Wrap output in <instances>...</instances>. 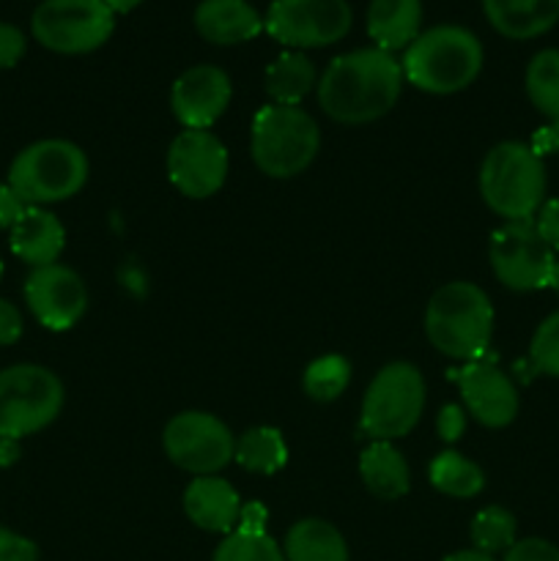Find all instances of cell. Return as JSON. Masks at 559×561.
Here are the masks:
<instances>
[{
  "label": "cell",
  "instance_id": "obj_14",
  "mask_svg": "<svg viewBox=\"0 0 559 561\" xmlns=\"http://www.w3.org/2000/svg\"><path fill=\"white\" fill-rule=\"evenodd\" d=\"M25 301L49 332H69L88 310V288L75 268L64 263L38 266L25 279Z\"/></svg>",
  "mask_w": 559,
  "mask_h": 561
},
{
  "label": "cell",
  "instance_id": "obj_22",
  "mask_svg": "<svg viewBox=\"0 0 559 561\" xmlns=\"http://www.w3.org/2000/svg\"><path fill=\"white\" fill-rule=\"evenodd\" d=\"M360 477L367 491L381 502L403 499L411 488V471L403 453L392 442H373L360 458Z\"/></svg>",
  "mask_w": 559,
  "mask_h": 561
},
{
  "label": "cell",
  "instance_id": "obj_5",
  "mask_svg": "<svg viewBox=\"0 0 559 561\" xmlns=\"http://www.w3.org/2000/svg\"><path fill=\"white\" fill-rule=\"evenodd\" d=\"M318 148H321V129L316 118L301 107L266 104L252 118V162L269 179H294L305 173L316 162Z\"/></svg>",
  "mask_w": 559,
  "mask_h": 561
},
{
  "label": "cell",
  "instance_id": "obj_44",
  "mask_svg": "<svg viewBox=\"0 0 559 561\" xmlns=\"http://www.w3.org/2000/svg\"><path fill=\"white\" fill-rule=\"evenodd\" d=\"M548 288H551L554 294L559 296V261L554 263V272H551V279H548Z\"/></svg>",
  "mask_w": 559,
  "mask_h": 561
},
{
  "label": "cell",
  "instance_id": "obj_15",
  "mask_svg": "<svg viewBox=\"0 0 559 561\" xmlns=\"http://www.w3.org/2000/svg\"><path fill=\"white\" fill-rule=\"evenodd\" d=\"M453 378L458 383L466 411L482 427L499 431V427H507L518 416V389L510 381L507 373L499 370L493 362H466L460 370L453 373Z\"/></svg>",
  "mask_w": 559,
  "mask_h": 561
},
{
  "label": "cell",
  "instance_id": "obj_23",
  "mask_svg": "<svg viewBox=\"0 0 559 561\" xmlns=\"http://www.w3.org/2000/svg\"><path fill=\"white\" fill-rule=\"evenodd\" d=\"M285 561H349L345 537L321 518H305L285 535Z\"/></svg>",
  "mask_w": 559,
  "mask_h": 561
},
{
  "label": "cell",
  "instance_id": "obj_43",
  "mask_svg": "<svg viewBox=\"0 0 559 561\" xmlns=\"http://www.w3.org/2000/svg\"><path fill=\"white\" fill-rule=\"evenodd\" d=\"M104 3H107L115 14H129V11H135L142 0H104Z\"/></svg>",
  "mask_w": 559,
  "mask_h": 561
},
{
  "label": "cell",
  "instance_id": "obj_31",
  "mask_svg": "<svg viewBox=\"0 0 559 561\" xmlns=\"http://www.w3.org/2000/svg\"><path fill=\"white\" fill-rule=\"evenodd\" d=\"M529 359L540 376L559 378V310L543 318L529 343Z\"/></svg>",
  "mask_w": 559,
  "mask_h": 561
},
{
  "label": "cell",
  "instance_id": "obj_13",
  "mask_svg": "<svg viewBox=\"0 0 559 561\" xmlns=\"http://www.w3.org/2000/svg\"><path fill=\"white\" fill-rule=\"evenodd\" d=\"M168 175L181 195L206 201L228 179V148L214 131L184 129L168 151Z\"/></svg>",
  "mask_w": 559,
  "mask_h": 561
},
{
  "label": "cell",
  "instance_id": "obj_24",
  "mask_svg": "<svg viewBox=\"0 0 559 561\" xmlns=\"http://www.w3.org/2000/svg\"><path fill=\"white\" fill-rule=\"evenodd\" d=\"M263 85H266L272 104L299 107L301 99L318 85V71L305 53L288 49V53H283L280 58H274L272 64H269Z\"/></svg>",
  "mask_w": 559,
  "mask_h": 561
},
{
  "label": "cell",
  "instance_id": "obj_40",
  "mask_svg": "<svg viewBox=\"0 0 559 561\" xmlns=\"http://www.w3.org/2000/svg\"><path fill=\"white\" fill-rule=\"evenodd\" d=\"M16 458H20V442L0 436V466L5 469V466L16 463Z\"/></svg>",
  "mask_w": 559,
  "mask_h": 561
},
{
  "label": "cell",
  "instance_id": "obj_34",
  "mask_svg": "<svg viewBox=\"0 0 559 561\" xmlns=\"http://www.w3.org/2000/svg\"><path fill=\"white\" fill-rule=\"evenodd\" d=\"M0 561H38V546L31 537L0 526Z\"/></svg>",
  "mask_w": 559,
  "mask_h": 561
},
{
  "label": "cell",
  "instance_id": "obj_4",
  "mask_svg": "<svg viewBox=\"0 0 559 561\" xmlns=\"http://www.w3.org/2000/svg\"><path fill=\"white\" fill-rule=\"evenodd\" d=\"M546 164L535 146L504 140L480 164V195L504 222H532L546 203Z\"/></svg>",
  "mask_w": 559,
  "mask_h": 561
},
{
  "label": "cell",
  "instance_id": "obj_20",
  "mask_svg": "<svg viewBox=\"0 0 559 561\" xmlns=\"http://www.w3.org/2000/svg\"><path fill=\"white\" fill-rule=\"evenodd\" d=\"M493 31L513 42L543 36L559 22V0H482Z\"/></svg>",
  "mask_w": 559,
  "mask_h": 561
},
{
  "label": "cell",
  "instance_id": "obj_12",
  "mask_svg": "<svg viewBox=\"0 0 559 561\" xmlns=\"http://www.w3.org/2000/svg\"><path fill=\"white\" fill-rule=\"evenodd\" d=\"M488 257H491L493 277L504 288L518 294L548 288L557 263V255L537 233L535 222H504L502 228L493 230Z\"/></svg>",
  "mask_w": 559,
  "mask_h": 561
},
{
  "label": "cell",
  "instance_id": "obj_42",
  "mask_svg": "<svg viewBox=\"0 0 559 561\" xmlns=\"http://www.w3.org/2000/svg\"><path fill=\"white\" fill-rule=\"evenodd\" d=\"M442 561H497V559H493V557H488V553H480V551H475V548H469V551L449 553V557H444Z\"/></svg>",
  "mask_w": 559,
  "mask_h": 561
},
{
  "label": "cell",
  "instance_id": "obj_32",
  "mask_svg": "<svg viewBox=\"0 0 559 561\" xmlns=\"http://www.w3.org/2000/svg\"><path fill=\"white\" fill-rule=\"evenodd\" d=\"M504 561H559V548L543 537H524L504 551Z\"/></svg>",
  "mask_w": 559,
  "mask_h": 561
},
{
  "label": "cell",
  "instance_id": "obj_41",
  "mask_svg": "<svg viewBox=\"0 0 559 561\" xmlns=\"http://www.w3.org/2000/svg\"><path fill=\"white\" fill-rule=\"evenodd\" d=\"M537 140L543 142V148H548V151H557L559 153V118L551 121V124L543 129V135L537 137Z\"/></svg>",
  "mask_w": 559,
  "mask_h": 561
},
{
  "label": "cell",
  "instance_id": "obj_2",
  "mask_svg": "<svg viewBox=\"0 0 559 561\" xmlns=\"http://www.w3.org/2000/svg\"><path fill=\"white\" fill-rule=\"evenodd\" d=\"M403 80L433 96H449L480 77L482 44L469 27L436 25L403 49Z\"/></svg>",
  "mask_w": 559,
  "mask_h": 561
},
{
  "label": "cell",
  "instance_id": "obj_45",
  "mask_svg": "<svg viewBox=\"0 0 559 561\" xmlns=\"http://www.w3.org/2000/svg\"><path fill=\"white\" fill-rule=\"evenodd\" d=\"M0 279H3V257H0Z\"/></svg>",
  "mask_w": 559,
  "mask_h": 561
},
{
  "label": "cell",
  "instance_id": "obj_18",
  "mask_svg": "<svg viewBox=\"0 0 559 561\" xmlns=\"http://www.w3.org/2000/svg\"><path fill=\"white\" fill-rule=\"evenodd\" d=\"M9 247L31 268L58 263L66 247V228L49 208L31 206L9 230Z\"/></svg>",
  "mask_w": 559,
  "mask_h": 561
},
{
  "label": "cell",
  "instance_id": "obj_38",
  "mask_svg": "<svg viewBox=\"0 0 559 561\" xmlns=\"http://www.w3.org/2000/svg\"><path fill=\"white\" fill-rule=\"evenodd\" d=\"M438 433H442L444 442H458L466 431V414L460 405H444L442 414H438Z\"/></svg>",
  "mask_w": 559,
  "mask_h": 561
},
{
  "label": "cell",
  "instance_id": "obj_1",
  "mask_svg": "<svg viewBox=\"0 0 559 561\" xmlns=\"http://www.w3.org/2000/svg\"><path fill=\"white\" fill-rule=\"evenodd\" d=\"M403 69L378 47L338 55L318 77V104L332 121L362 126L384 118L403 91Z\"/></svg>",
  "mask_w": 559,
  "mask_h": 561
},
{
  "label": "cell",
  "instance_id": "obj_37",
  "mask_svg": "<svg viewBox=\"0 0 559 561\" xmlns=\"http://www.w3.org/2000/svg\"><path fill=\"white\" fill-rule=\"evenodd\" d=\"M22 332H25L22 312L9 299H0V345L20 343Z\"/></svg>",
  "mask_w": 559,
  "mask_h": 561
},
{
  "label": "cell",
  "instance_id": "obj_3",
  "mask_svg": "<svg viewBox=\"0 0 559 561\" xmlns=\"http://www.w3.org/2000/svg\"><path fill=\"white\" fill-rule=\"evenodd\" d=\"M425 334L449 359H482L493 340V305L486 290L464 279L442 285L427 301Z\"/></svg>",
  "mask_w": 559,
  "mask_h": 561
},
{
  "label": "cell",
  "instance_id": "obj_6",
  "mask_svg": "<svg viewBox=\"0 0 559 561\" xmlns=\"http://www.w3.org/2000/svg\"><path fill=\"white\" fill-rule=\"evenodd\" d=\"M88 181V157L69 140H38L22 148L9 168V184L27 206H53L75 197Z\"/></svg>",
  "mask_w": 559,
  "mask_h": 561
},
{
  "label": "cell",
  "instance_id": "obj_19",
  "mask_svg": "<svg viewBox=\"0 0 559 561\" xmlns=\"http://www.w3.org/2000/svg\"><path fill=\"white\" fill-rule=\"evenodd\" d=\"M195 31L208 44H244L263 31V20L247 0H201L195 9Z\"/></svg>",
  "mask_w": 559,
  "mask_h": 561
},
{
  "label": "cell",
  "instance_id": "obj_9",
  "mask_svg": "<svg viewBox=\"0 0 559 561\" xmlns=\"http://www.w3.org/2000/svg\"><path fill=\"white\" fill-rule=\"evenodd\" d=\"M115 11L104 0H44L31 16V33L44 49L85 55L110 42Z\"/></svg>",
  "mask_w": 559,
  "mask_h": 561
},
{
  "label": "cell",
  "instance_id": "obj_25",
  "mask_svg": "<svg viewBox=\"0 0 559 561\" xmlns=\"http://www.w3.org/2000/svg\"><path fill=\"white\" fill-rule=\"evenodd\" d=\"M236 463L250 474H277L288 463V447L277 427H250L236 442Z\"/></svg>",
  "mask_w": 559,
  "mask_h": 561
},
{
  "label": "cell",
  "instance_id": "obj_26",
  "mask_svg": "<svg viewBox=\"0 0 559 561\" xmlns=\"http://www.w3.org/2000/svg\"><path fill=\"white\" fill-rule=\"evenodd\" d=\"M427 480L438 493L453 499H475L486 488V471L455 449L436 455L427 466Z\"/></svg>",
  "mask_w": 559,
  "mask_h": 561
},
{
  "label": "cell",
  "instance_id": "obj_29",
  "mask_svg": "<svg viewBox=\"0 0 559 561\" xmlns=\"http://www.w3.org/2000/svg\"><path fill=\"white\" fill-rule=\"evenodd\" d=\"M351 381V365L345 356L329 354L318 356L316 362H310L301 378V387H305L307 398H312L316 403H332L340 394L345 392Z\"/></svg>",
  "mask_w": 559,
  "mask_h": 561
},
{
  "label": "cell",
  "instance_id": "obj_28",
  "mask_svg": "<svg viewBox=\"0 0 559 561\" xmlns=\"http://www.w3.org/2000/svg\"><path fill=\"white\" fill-rule=\"evenodd\" d=\"M515 535H518L515 515L510 513V510L497 507V504H493V507L480 510V513L471 518V529H469L471 546H475V551L488 553V557L510 551L513 542L518 540Z\"/></svg>",
  "mask_w": 559,
  "mask_h": 561
},
{
  "label": "cell",
  "instance_id": "obj_21",
  "mask_svg": "<svg viewBox=\"0 0 559 561\" xmlns=\"http://www.w3.org/2000/svg\"><path fill=\"white\" fill-rule=\"evenodd\" d=\"M422 25V3L420 0H370L367 9V33L384 53H398L406 49L417 36Z\"/></svg>",
  "mask_w": 559,
  "mask_h": 561
},
{
  "label": "cell",
  "instance_id": "obj_17",
  "mask_svg": "<svg viewBox=\"0 0 559 561\" xmlns=\"http://www.w3.org/2000/svg\"><path fill=\"white\" fill-rule=\"evenodd\" d=\"M184 513L197 529L214 535H230L239 524L241 499L228 480L197 477L184 491Z\"/></svg>",
  "mask_w": 559,
  "mask_h": 561
},
{
  "label": "cell",
  "instance_id": "obj_35",
  "mask_svg": "<svg viewBox=\"0 0 559 561\" xmlns=\"http://www.w3.org/2000/svg\"><path fill=\"white\" fill-rule=\"evenodd\" d=\"M537 228V233L546 239V244L551 247L554 252H559V197H551L540 206L537 217L532 219Z\"/></svg>",
  "mask_w": 559,
  "mask_h": 561
},
{
  "label": "cell",
  "instance_id": "obj_16",
  "mask_svg": "<svg viewBox=\"0 0 559 561\" xmlns=\"http://www.w3.org/2000/svg\"><path fill=\"white\" fill-rule=\"evenodd\" d=\"M230 77L219 66L201 64L186 69L170 88V107L184 129H212L230 104Z\"/></svg>",
  "mask_w": 559,
  "mask_h": 561
},
{
  "label": "cell",
  "instance_id": "obj_30",
  "mask_svg": "<svg viewBox=\"0 0 559 561\" xmlns=\"http://www.w3.org/2000/svg\"><path fill=\"white\" fill-rule=\"evenodd\" d=\"M212 561H285L277 542L266 531H230Z\"/></svg>",
  "mask_w": 559,
  "mask_h": 561
},
{
  "label": "cell",
  "instance_id": "obj_10",
  "mask_svg": "<svg viewBox=\"0 0 559 561\" xmlns=\"http://www.w3.org/2000/svg\"><path fill=\"white\" fill-rule=\"evenodd\" d=\"M162 449L179 469L195 477H212L233 460L236 436L214 414L181 411L164 425Z\"/></svg>",
  "mask_w": 559,
  "mask_h": 561
},
{
  "label": "cell",
  "instance_id": "obj_11",
  "mask_svg": "<svg viewBox=\"0 0 559 561\" xmlns=\"http://www.w3.org/2000/svg\"><path fill=\"white\" fill-rule=\"evenodd\" d=\"M351 22L349 0H272L263 27L285 47L312 49L338 44Z\"/></svg>",
  "mask_w": 559,
  "mask_h": 561
},
{
  "label": "cell",
  "instance_id": "obj_7",
  "mask_svg": "<svg viewBox=\"0 0 559 561\" xmlns=\"http://www.w3.org/2000/svg\"><path fill=\"white\" fill-rule=\"evenodd\" d=\"M425 411V378L409 362H389L373 376L362 400L360 431L373 442H395L414 431Z\"/></svg>",
  "mask_w": 559,
  "mask_h": 561
},
{
  "label": "cell",
  "instance_id": "obj_33",
  "mask_svg": "<svg viewBox=\"0 0 559 561\" xmlns=\"http://www.w3.org/2000/svg\"><path fill=\"white\" fill-rule=\"evenodd\" d=\"M27 49L25 33L11 22H0V69H14Z\"/></svg>",
  "mask_w": 559,
  "mask_h": 561
},
{
  "label": "cell",
  "instance_id": "obj_27",
  "mask_svg": "<svg viewBox=\"0 0 559 561\" xmlns=\"http://www.w3.org/2000/svg\"><path fill=\"white\" fill-rule=\"evenodd\" d=\"M524 88L537 113L546 115L548 121L559 118V49L548 47L532 55L524 75Z\"/></svg>",
  "mask_w": 559,
  "mask_h": 561
},
{
  "label": "cell",
  "instance_id": "obj_36",
  "mask_svg": "<svg viewBox=\"0 0 559 561\" xmlns=\"http://www.w3.org/2000/svg\"><path fill=\"white\" fill-rule=\"evenodd\" d=\"M27 208L31 206H27V203L16 195V190L9 184V181H5V184H0V230L14 228Z\"/></svg>",
  "mask_w": 559,
  "mask_h": 561
},
{
  "label": "cell",
  "instance_id": "obj_8",
  "mask_svg": "<svg viewBox=\"0 0 559 561\" xmlns=\"http://www.w3.org/2000/svg\"><path fill=\"white\" fill-rule=\"evenodd\" d=\"M64 383L42 365H11L0 370V436L16 438L44 431L64 411Z\"/></svg>",
  "mask_w": 559,
  "mask_h": 561
},
{
  "label": "cell",
  "instance_id": "obj_39",
  "mask_svg": "<svg viewBox=\"0 0 559 561\" xmlns=\"http://www.w3.org/2000/svg\"><path fill=\"white\" fill-rule=\"evenodd\" d=\"M266 507L258 502L252 504H241V513H239V524L236 529L239 531H266Z\"/></svg>",
  "mask_w": 559,
  "mask_h": 561
}]
</instances>
